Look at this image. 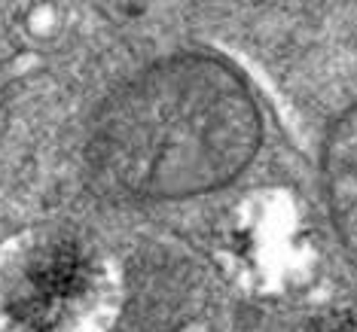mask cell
<instances>
[{
    "instance_id": "obj_1",
    "label": "cell",
    "mask_w": 357,
    "mask_h": 332,
    "mask_svg": "<svg viewBox=\"0 0 357 332\" xmlns=\"http://www.w3.org/2000/svg\"><path fill=\"white\" fill-rule=\"evenodd\" d=\"M259 113L238 77L208 55L144 68L89 125V171L123 198H186L220 189L259 147Z\"/></svg>"
},
{
    "instance_id": "obj_2",
    "label": "cell",
    "mask_w": 357,
    "mask_h": 332,
    "mask_svg": "<svg viewBox=\"0 0 357 332\" xmlns=\"http://www.w3.org/2000/svg\"><path fill=\"white\" fill-rule=\"evenodd\" d=\"M324 183L330 216L357 265V104L333 122L324 147Z\"/></svg>"
}]
</instances>
